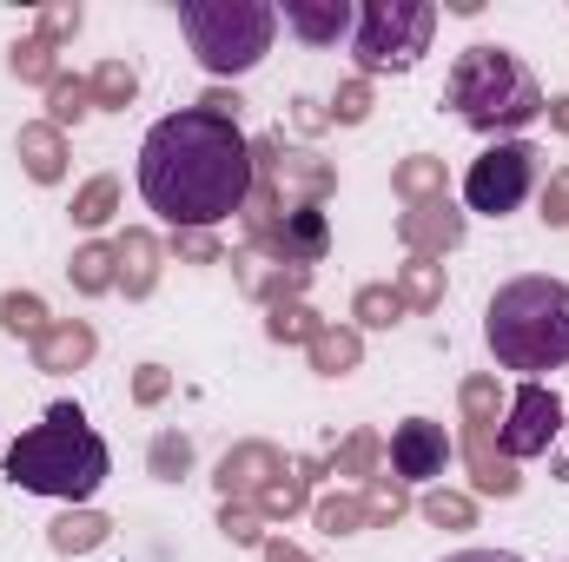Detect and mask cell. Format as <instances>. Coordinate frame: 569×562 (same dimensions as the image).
Returning <instances> with one entry per match:
<instances>
[{
    "label": "cell",
    "mask_w": 569,
    "mask_h": 562,
    "mask_svg": "<svg viewBox=\"0 0 569 562\" xmlns=\"http://www.w3.org/2000/svg\"><path fill=\"white\" fill-rule=\"evenodd\" d=\"M20 152H27V172L33 179H60V140H53V127H27L20 133Z\"/></svg>",
    "instance_id": "cell-12"
},
{
    "label": "cell",
    "mask_w": 569,
    "mask_h": 562,
    "mask_svg": "<svg viewBox=\"0 0 569 562\" xmlns=\"http://www.w3.org/2000/svg\"><path fill=\"white\" fill-rule=\"evenodd\" d=\"M93 543H107L100 516H60L53 523V550H93Z\"/></svg>",
    "instance_id": "cell-13"
},
{
    "label": "cell",
    "mask_w": 569,
    "mask_h": 562,
    "mask_svg": "<svg viewBox=\"0 0 569 562\" xmlns=\"http://www.w3.org/2000/svg\"><path fill=\"white\" fill-rule=\"evenodd\" d=\"M0 463H7V450H0Z\"/></svg>",
    "instance_id": "cell-34"
},
{
    "label": "cell",
    "mask_w": 569,
    "mask_h": 562,
    "mask_svg": "<svg viewBox=\"0 0 569 562\" xmlns=\"http://www.w3.org/2000/svg\"><path fill=\"white\" fill-rule=\"evenodd\" d=\"M120 259H133L127 291H146V284H152V265H146V259H152V245H146V239H127V245H120Z\"/></svg>",
    "instance_id": "cell-24"
},
{
    "label": "cell",
    "mask_w": 569,
    "mask_h": 562,
    "mask_svg": "<svg viewBox=\"0 0 569 562\" xmlns=\"http://www.w3.org/2000/svg\"><path fill=\"white\" fill-rule=\"evenodd\" d=\"M87 351H93V338H87V331H60V338H47V344H40V364H80Z\"/></svg>",
    "instance_id": "cell-18"
},
{
    "label": "cell",
    "mask_w": 569,
    "mask_h": 562,
    "mask_svg": "<svg viewBox=\"0 0 569 562\" xmlns=\"http://www.w3.org/2000/svg\"><path fill=\"white\" fill-rule=\"evenodd\" d=\"M443 463H450V436H443V423L405 418L398 430H391V470H398L405 483H430V476H443Z\"/></svg>",
    "instance_id": "cell-9"
},
{
    "label": "cell",
    "mask_w": 569,
    "mask_h": 562,
    "mask_svg": "<svg viewBox=\"0 0 569 562\" xmlns=\"http://www.w3.org/2000/svg\"><path fill=\"white\" fill-rule=\"evenodd\" d=\"M437 7L430 0H365L351 27V53L365 73H411L430 53Z\"/></svg>",
    "instance_id": "cell-6"
},
{
    "label": "cell",
    "mask_w": 569,
    "mask_h": 562,
    "mask_svg": "<svg viewBox=\"0 0 569 562\" xmlns=\"http://www.w3.org/2000/svg\"><path fill=\"white\" fill-rule=\"evenodd\" d=\"M279 20L305 40V47H338V40L358 27V7H351V0H284Z\"/></svg>",
    "instance_id": "cell-10"
},
{
    "label": "cell",
    "mask_w": 569,
    "mask_h": 562,
    "mask_svg": "<svg viewBox=\"0 0 569 562\" xmlns=\"http://www.w3.org/2000/svg\"><path fill=\"white\" fill-rule=\"evenodd\" d=\"M186 463H192V443H186V436H159V443H152V470H159L166 483H179Z\"/></svg>",
    "instance_id": "cell-16"
},
{
    "label": "cell",
    "mask_w": 569,
    "mask_h": 562,
    "mask_svg": "<svg viewBox=\"0 0 569 562\" xmlns=\"http://www.w3.org/2000/svg\"><path fill=\"white\" fill-rule=\"evenodd\" d=\"M272 562H305L298 550H284V543H272Z\"/></svg>",
    "instance_id": "cell-33"
},
{
    "label": "cell",
    "mask_w": 569,
    "mask_h": 562,
    "mask_svg": "<svg viewBox=\"0 0 569 562\" xmlns=\"http://www.w3.org/2000/svg\"><path fill=\"white\" fill-rule=\"evenodd\" d=\"M272 331H279V338H298V331H305V311H279Z\"/></svg>",
    "instance_id": "cell-31"
},
{
    "label": "cell",
    "mask_w": 569,
    "mask_h": 562,
    "mask_svg": "<svg viewBox=\"0 0 569 562\" xmlns=\"http://www.w3.org/2000/svg\"><path fill=\"white\" fill-rule=\"evenodd\" d=\"M550 113H557V127L569 133V100H550Z\"/></svg>",
    "instance_id": "cell-32"
},
{
    "label": "cell",
    "mask_w": 569,
    "mask_h": 562,
    "mask_svg": "<svg viewBox=\"0 0 569 562\" xmlns=\"http://www.w3.org/2000/svg\"><path fill=\"white\" fill-rule=\"evenodd\" d=\"M351 358H358L351 338H318V364H325V371H338V364H351Z\"/></svg>",
    "instance_id": "cell-26"
},
{
    "label": "cell",
    "mask_w": 569,
    "mask_h": 562,
    "mask_svg": "<svg viewBox=\"0 0 569 562\" xmlns=\"http://www.w3.org/2000/svg\"><path fill=\"white\" fill-rule=\"evenodd\" d=\"M0 324H7L13 338H20V331L33 338V331H40L47 318H40V304H33V298H20V291H13V298H0Z\"/></svg>",
    "instance_id": "cell-17"
},
{
    "label": "cell",
    "mask_w": 569,
    "mask_h": 562,
    "mask_svg": "<svg viewBox=\"0 0 569 562\" xmlns=\"http://www.w3.org/2000/svg\"><path fill=\"white\" fill-rule=\"evenodd\" d=\"M443 562H523V556H510V550H457V556H443Z\"/></svg>",
    "instance_id": "cell-30"
},
{
    "label": "cell",
    "mask_w": 569,
    "mask_h": 562,
    "mask_svg": "<svg viewBox=\"0 0 569 562\" xmlns=\"http://www.w3.org/2000/svg\"><path fill=\"white\" fill-rule=\"evenodd\" d=\"M537 172H543V152L530 140H497L490 152L470 159V172H463V205L483 212V219H510V212L530 199Z\"/></svg>",
    "instance_id": "cell-7"
},
{
    "label": "cell",
    "mask_w": 569,
    "mask_h": 562,
    "mask_svg": "<svg viewBox=\"0 0 569 562\" xmlns=\"http://www.w3.org/2000/svg\"><path fill=\"white\" fill-rule=\"evenodd\" d=\"M443 107H450L470 133H490V140H497V133H523L530 120L550 113L537 73H530L510 47H490V40H477V47L457 53L450 80H443Z\"/></svg>",
    "instance_id": "cell-4"
},
{
    "label": "cell",
    "mask_w": 569,
    "mask_h": 562,
    "mask_svg": "<svg viewBox=\"0 0 569 562\" xmlns=\"http://www.w3.org/2000/svg\"><path fill=\"white\" fill-rule=\"evenodd\" d=\"M483 344L497 358V371H523L530 384L543 371L569 364V284L523 272V279L497 284L483 304Z\"/></svg>",
    "instance_id": "cell-2"
},
{
    "label": "cell",
    "mask_w": 569,
    "mask_h": 562,
    "mask_svg": "<svg viewBox=\"0 0 569 562\" xmlns=\"http://www.w3.org/2000/svg\"><path fill=\"white\" fill-rule=\"evenodd\" d=\"M358 311H365V324H398V311H405V304H398V291H365V298H358Z\"/></svg>",
    "instance_id": "cell-23"
},
{
    "label": "cell",
    "mask_w": 569,
    "mask_h": 562,
    "mask_svg": "<svg viewBox=\"0 0 569 562\" xmlns=\"http://www.w3.org/2000/svg\"><path fill=\"white\" fill-rule=\"evenodd\" d=\"M107 212H113V179H93V185L80 192V205H73V219H80V225H100Z\"/></svg>",
    "instance_id": "cell-21"
},
{
    "label": "cell",
    "mask_w": 569,
    "mask_h": 562,
    "mask_svg": "<svg viewBox=\"0 0 569 562\" xmlns=\"http://www.w3.org/2000/svg\"><path fill=\"white\" fill-rule=\"evenodd\" d=\"M93 100H100V107H127V100H133V67H120V60L100 67V73H93Z\"/></svg>",
    "instance_id": "cell-15"
},
{
    "label": "cell",
    "mask_w": 569,
    "mask_h": 562,
    "mask_svg": "<svg viewBox=\"0 0 569 562\" xmlns=\"http://www.w3.org/2000/svg\"><path fill=\"white\" fill-rule=\"evenodd\" d=\"M113 456H107V436L80 418L73 404H53L47 423L20 430L7 443V483L33 490V496H60V503H87L100 483H107Z\"/></svg>",
    "instance_id": "cell-3"
},
{
    "label": "cell",
    "mask_w": 569,
    "mask_h": 562,
    "mask_svg": "<svg viewBox=\"0 0 569 562\" xmlns=\"http://www.w3.org/2000/svg\"><path fill=\"white\" fill-rule=\"evenodd\" d=\"M272 239H279L284 252H298V259H318V252H325V212H318V205H291Z\"/></svg>",
    "instance_id": "cell-11"
},
{
    "label": "cell",
    "mask_w": 569,
    "mask_h": 562,
    "mask_svg": "<svg viewBox=\"0 0 569 562\" xmlns=\"http://www.w3.org/2000/svg\"><path fill=\"white\" fill-rule=\"evenodd\" d=\"M430 179H437V159H411L405 165V192H425Z\"/></svg>",
    "instance_id": "cell-28"
},
{
    "label": "cell",
    "mask_w": 569,
    "mask_h": 562,
    "mask_svg": "<svg viewBox=\"0 0 569 562\" xmlns=\"http://www.w3.org/2000/svg\"><path fill=\"white\" fill-rule=\"evenodd\" d=\"M557 430H563V404H557V391L523 384V391L510 398V423L497 430V443H503V456H543V450L557 443Z\"/></svg>",
    "instance_id": "cell-8"
},
{
    "label": "cell",
    "mask_w": 569,
    "mask_h": 562,
    "mask_svg": "<svg viewBox=\"0 0 569 562\" xmlns=\"http://www.w3.org/2000/svg\"><path fill=\"white\" fill-rule=\"evenodd\" d=\"M318 523H325L331 536H345V530L358 523V503H325V510H318Z\"/></svg>",
    "instance_id": "cell-27"
},
{
    "label": "cell",
    "mask_w": 569,
    "mask_h": 562,
    "mask_svg": "<svg viewBox=\"0 0 569 562\" xmlns=\"http://www.w3.org/2000/svg\"><path fill=\"white\" fill-rule=\"evenodd\" d=\"M47 67H53V40H27V47H13V73H20V80H47Z\"/></svg>",
    "instance_id": "cell-19"
},
{
    "label": "cell",
    "mask_w": 569,
    "mask_h": 562,
    "mask_svg": "<svg viewBox=\"0 0 569 562\" xmlns=\"http://www.w3.org/2000/svg\"><path fill=\"white\" fill-rule=\"evenodd\" d=\"M179 27H186V47L206 73L232 80V73H252L272 40H279V7L272 0H179Z\"/></svg>",
    "instance_id": "cell-5"
},
{
    "label": "cell",
    "mask_w": 569,
    "mask_h": 562,
    "mask_svg": "<svg viewBox=\"0 0 569 562\" xmlns=\"http://www.w3.org/2000/svg\"><path fill=\"white\" fill-rule=\"evenodd\" d=\"M425 510H430V516H437V523H463V516H470V510H463L457 496H430Z\"/></svg>",
    "instance_id": "cell-29"
},
{
    "label": "cell",
    "mask_w": 569,
    "mask_h": 562,
    "mask_svg": "<svg viewBox=\"0 0 569 562\" xmlns=\"http://www.w3.org/2000/svg\"><path fill=\"white\" fill-rule=\"evenodd\" d=\"M107 265H113V259H107L100 245H93V252H80V259H73V279H80V291H100V284H113V272H107Z\"/></svg>",
    "instance_id": "cell-22"
},
{
    "label": "cell",
    "mask_w": 569,
    "mask_h": 562,
    "mask_svg": "<svg viewBox=\"0 0 569 562\" xmlns=\"http://www.w3.org/2000/svg\"><path fill=\"white\" fill-rule=\"evenodd\" d=\"M365 113H371V93H365V80H358V87H345V93H338V120H351V127H358Z\"/></svg>",
    "instance_id": "cell-25"
},
{
    "label": "cell",
    "mask_w": 569,
    "mask_h": 562,
    "mask_svg": "<svg viewBox=\"0 0 569 562\" xmlns=\"http://www.w3.org/2000/svg\"><path fill=\"white\" fill-rule=\"evenodd\" d=\"M87 100H93V87H80V80H53V120L67 127V120H80L87 113Z\"/></svg>",
    "instance_id": "cell-20"
},
{
    "label": "cell",
    "mask_w": 569,
    "mask_h": 562,
    "mask_svg": "<svg viewBox=\"0 0 569 562\" xmlns=\"http://www.w3.org/2000/svg\"><path fill=\"white\" fill-rule=\"evenodd\" d=\"M259 159L239 133V120H219L206 107L166 113L140 145V199L172 232H212L252 205Z\"/></svg>",
    "instance_id": "cell-1"
},
{
    "label": "cell",
    "mask_w": 569,
    "mask_h": 562,
    "mask_svg": "<svg viewBox=\"0 0 569 562\" xmlns=\"http://www.w3.org/2000/svg\"><path fill=\"white\" fill-rule=\"evenodd\" d=\"M430 212H437V219H405V232H411L418 245H425V239H437V245H457V239H463V219H457L450 205H430Z\"/></svg>",
    "instance_id": "cell-14"
}]
</instances>
